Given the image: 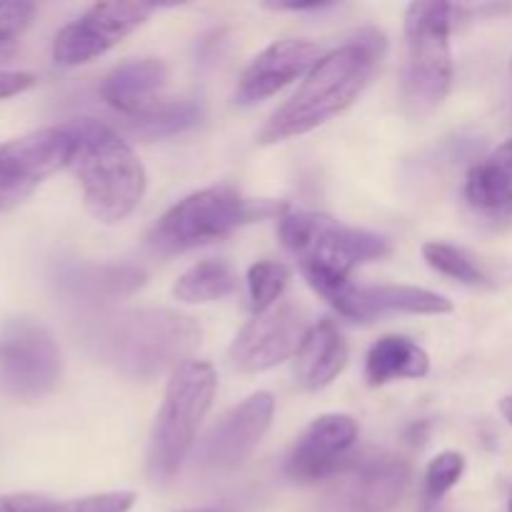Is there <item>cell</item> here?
<instances>
[{"label": "cell", "mask_w": 512, "mask_h": 512, "mask_svg": "<svg viewBox=\"0 0 512 512\" xmlns=\"http://www.w3.org/2000/svg\"><path fill=\"white\" fill-rule=\"evenodd\" d=\"M383 50V35L368 28L360 30L355 40H348L323 55L305 75L298 93L270 115L265 128L260 130L258 143L270 145L310 133L348 110L370 83V75L378 68Z\"/></svg>", "instance_id": "1"}, {"label": "cell", "mask_w": 512, "mask_h": 512, "mask_svg": "<svg viewBox=\"0 0 512 512\" xmlns=\"http://www.w3.org/2000/svg\"><path fill=\"white\" fill-rule=\"evenodd\" d=\"M93 343L103 363L125 378L155 380L193 363L200 328L193 318L168 308L125 310L98 325Z\"/></svg>", "instance_id": "2"}, {"label": "cell", "mask_w": 512, "mask_h": 512, "mask_svg": "<svg viewBox=\"0 0 512 512\" xmlns=\"http://www.w3.org/2000/svg\"><path fill=\"white\" fill-rule=\"evenodd\" d=\"M73 130L70 165L78 175L88 213L103 223H120L145 195V168L128 143L98 120L80 118Z\"/></svg>", "instance_id": "3"}, {"label": "cell", "mask_w": 512, "mask_h": 512, "mask_svg": "<svg viewBox=\"0 0 512 512\" xmlns=\"http://www.w3.org/2000/svg\"><path fill=\"white\" fill-rule=\"evenodd\" d=\"M280 240L298 260L310 288L325 300L348 288L358 265L390 253L388 240L368 230L350 228L323 213H288L280 218Z\"/></svg>", "instance_id": "4"}, {"label": "cell", "mask_w": 512, "mask_h": 512, "mask_svg": "<svg viewBox=\"0 0 512 512\" xmlns=\"http://www.w3.org/2000/svg\"><path fill=\"white\" fill-rule=\"evenodd\" d=\"M278 210L280 205L270 200L245 198L233 185H213L175 203L150 230L148 248L168 258L225 238L240 225L268 218Z\"/></svg>", "instance_id": "5"}, {"label": "cell", "mask_w": 512, "mask_h": 512, "mask_svg": "<svg viewBox=\"0 0 512 512\" xmlns=\"http://www.w3.org/2000/svg\"><path fill=\"white\" fill-rule=\"evenodd\" d=\"M453 5L413 3L405 13L403 108L420 120L435 113L453 85Z\"/></svg>", "instance_id": "6"}, {"label": "cell", "mask_w": 512, "mask_h": 512, "mask_svg": "<svg viewBox=\"0 0 512 512\" xmlns=\"http://www.w3.org/2000/svg\"><path fill=\"white\" fill-rule=\"evenodd\" d=\"M215 390L218 375L210 363L193 360L173 373L148 448V473L155 483L173 478L188 458L200 423L213 405Z\"/></svg>", "instance_id": "7"}, {"label": "cell", "mask_w": 512, "mask_h": 512, "mask_svg": "<svg viewBox=\"0 0 512 512\" xmlns=\"http://www.w3.org/2000/svg\"><path fill=\"white\" fill-rule=\"evenodd\" d=\"M63 360L53 335L33 320H10L0 333V390L23 400L53 393Z\"/></svg>", "instance_id": "8"}, {"label": "cell", "mask_w": 512, "mask_h": 512, "mask_svg": "<svg viewBox=\"0 0 512 512\" xmlns=\"http://www.w3.org/2000/svg\"><path fill=\"white\" fill-rule=\"evenodd\" d=\"M70 125L40 128L0 145V210L23 203L48 175L70 165Z\"/></svg>", "instance_id": "9"}, {"label": "cell", "mask_w": 512, "mask_h": 512, "mask_svg": "<svg viewBox=\"0 0 512 512\" xmlns=\"http://www.w3.org/2000/svg\"><path fill=\"white\" fill-rule=\"evenodd\" d=\"M310 328L313 323L305 305L298 300H280L240 330L230 345V363L240 373H263L275 368L298 353Z\"/></svg>", "instance_id": "10"}, {"label": "cell", "mask_w": 512, "mask_h": 512, "mask_svg": "<svg viewBox=\"0 0 512 512\" xmlns=\"http://www.w3.org/2000/svg\"><path fill=\"white\" fill-rule=\"evenodd\" d=\"M155 3H95L78 20L65 25L53 40V60L63 68H75L100 58L110 48L138 30Z\"/></svg>", "instance_id": "11"}, {"label": "cell", "mask_w": 512, "mask_h": 512, "mask_svg": "<svg viewBox=\"0 0 512 512\" xmlns=\"http://www.w3.org/2000/svg\"><path fill=\"white\" fill-rule=\"evenodd\" d=\"M273 413L275 400L270 393L250 395L238 408L228 410L205 435L200 445V465L213 473L240 468L268 433Z\"/></svg>", "instance_id": "12"}, {"label": "cell", "mask_w": 512, "mask_h": 512, "mask_svg": "<svg viewBox=\"0 0 512 512\" xmlns=\"http://www.w3.org/2000/svg\"><path fill=\"white\" fill-rule=\"evenodd\" d=\"M358 440V423L350 415H323L305 428L295 440L285 473L295 483H318L340 473Z\"/></svg>", "instance_id": "13"}, {"label": "cell", "mask_w": 512, "mask_h": 512, "mask_svg": "<svg viewBox=\"0 0 512 512\" xmlns=\"http://www.w3.org/2000/svg\"><path fill=\"white\" fill-rule=\"evenodd\" d=\"M410 483V465L398 455L373 453L348 465L340 490L343 512H393Z\"/></svg>", "instance_id": "14"}, {"label": "cell", "mask_w": 512, "mask_h": 512, "mask_svg": "<svg viewBox=\"0 0 512 512\" xmlns=\"http://www.w3.org/2000/svg\"><path fill=\"white\" fill-rule=\"evenodd\" d=\"M320 58H323L320 48L310 40H278L250 60L243 78H240L238 90H235V100H238V105L260 103V100L270 98L285 85L293 83L295 78L310 73Z\"/></svg>", "instance_id": "15"}, {"label": "cell", "mask_w": 512, "mask_h": 512, "mask_svg": "<svg viewBox=\"0 0 512 512\" xmlns=\"http://www.w3.org/2000/svg\"><path fill=\"white\" fill-rule=\"evenodd\" d=\"M343 318L370 323L385 315H443L453 303L443 295L413 285H348L330 300Z\"/></svg>", "instance_id": "16"}, {"label": "cell", "mask_w": 512, "mask_h": 512, "mask_svg": "<svg viewBox=\"0 0 512 512\" xmlns=\"http://www.w3.org/2000/svg\"><path fill=\"white\" fill-rule=\"evenodd\" d=\"M168 83V65L158 58L125 60L105 75L100 98L125 115V120L160 103V90Z\"/></svg>", "instance_id": "17"}, {"label": "cell", "mask_w": 512, "mask_h": 512, "mask_svg": "<svg viewBox=\"0 0 512 512\" xmlns=\"http://www.w3.org/2000/svg\"><path fill=\"white\" fill-rule=\"evenodd\" d=\"M348 365V343L333 320L313 323L295 353V380L305 390H323Z\"/></svg>", "instance_id": "18"}, {"label": "cell", "mask_w": 512, "mask_h": 512, "mask_svg": "<svg viewBox=\"0 0 512 512\" xmlns=\"http://www.w3.org/2000/svg\"><path fill=\"white\" fill-rule=\"evenodd\" d=\"M430 370V358L418 343L403 335H385L370 348L365 358V378L373 388L400 378H423Z\"/></svg>", "instance_id": "19"}, {"label": "cell", "mask_w": 512, "mask_h": 512, "mask_svg": "<svg viewBox=\"0 0 512 512\" xmlns=\"http://www.w3.org/2000/svg\"><path fill=\"white\" fill-rule=\"evenodd\" d=\"M465 198L470 208L488 223H512V183L490 160L470 168L468 180H465Z\"/></svg>", "instance_id": "20"}, {"label": "cell", "mask_w": 512, "mask_h": 512, "mask_svg": "<svg viewBox=\"0 0 512 512\" xmlns=\"http://www.w3.org/2000/svg\"><path fill=\"white\" fill-rule=\"evenodd\" d=\"M235 290V273L225 260H203L185 270L173 285V295L183 303H210Z\"/></svg>", "instance_id": "21"}, {"label": "cell", "mask_w": 512, "mask_h": 512, "mask_svg": "<svg viewBox=\"0 0 512 512\" xmlns=\"http://www.w3.org/2000/svg\"><path fill=\"white\" fill-rule=\"evenodd\" d=\"M200 120V110L195 108L188 100H160L153 108H148L145 113L135 115L128 120L130 130L143 138H160V135H173L180 130L190 128Z\"/></svg>", "instance_id": "22"}, {"label": "cell", "mask_w": 512, "mask_h": 512, "mask_svg": "<svg viewBox=\"0 0 512 512\" xmlns=\"http://www.w3.org/2000/svg\"><path fill=\"white\" fill-rule=\"evenodd\" d=\"M423 258L428 265L438 273L448 275V278L460 280L465 285H485L488 283V273L483 265L463 248H455L448 243H425Z\"/></svg>", "instance_id": "23"}, {"label": "cell", "mask_w": 512, "mask_h": 512, "mask_svg": "<svg viewBox=\"0 0 512 512\" xmlns=\"http://www.w3.org/2000/svg\"><path fill=\"white\" fill-rule=\"evenodd\" d=\"M288 280H290L288 265L278 263V260H258L255 265H250L248 270L250 310H253L255 315H260L265 313V310L273 308L275 303H280Z\"/></svg>", "instance_id": "24"}, {"label": "cell", "mask_w": 512, "mask_h": 512, "mask_svg": "<svg viewBox=\"0 0 512 512\" xmlns=\"http://www.w3.org/2000/svg\"><path fill=\"white\" fill-rule=\"evenodd\" d=\"M465 473V458L455 450H445V453L435 455L430 460L428 470H425V500L435 503L443 498L450 488L458 485V480Z\"/></svg>", "instance_id": "25"}, {"label": "cell", "mask_w": 512, "mask_h": 512, "mask_svg": "<svg viewBox=\"0 0 512 512\" xmlns=\"http://www.w3.org/2000/svg\"><path fill=\"white\" fill-rule=\"evenodd\" d=\"M35 13L38 8L33 3H0V55L18 43L20 35L33 23Z\"/></svg>", "instance_id": "26"}, {"label": "cell", "mask_w": 512, "mask_h": 512, "mask_svg": "<svg viewBox=\"0 0 512 512\" xmlns=\"http://www.w3.org/2000/svg\"><path fill=\"white\" fill-rule=\"evenodd\" d=\"M135 495L128 490H118V493H100L88 495V498L68 500V503H58L55 512H128L133 508Z\"/></svg>", "instance_id": "27"}, {"label": "cell", "mask_w": 512, "mask_h": 512, "mask_svg": "<svg viewBox=\"0 0 512 512\" xmlns=\"http://www.w3.org/2000/svg\"><path fill=\"white\" fill-rule=\"evenodd\" d=\"M58 503L45 495L35 493H10L0 495V512H55Z\"/></svg>", "instance_id": "28"}, {"label": "cell", "mask_w": 512, "mask_h": 512, "mask_svg": "<svg viewBox=\"0 0 512 512\" xmlns=\"http://www.w3.org/2000/svg\"><path fill=\"white\" fill-rule=\"evenodd\" d=\"M35 85V75L25 70H0V100L25 93Z\"/></svg>", "instance_id": "29"}, {"label": "cell", "mask_w": 512, "mask_h": 512, "mask_svg": "<svg viewBox=\"0 0 512 512\" xmlns=\"http://www.w3.org/2000/svg\"><path fill=\"white\" fill-rule=\"evenodd\" d=\"M490 163H493L500 173L508 175V180L512 183V140H508V143H503L498 150H495Z\"/></svg>", "instance_id": "30"}, {"label": "cell", "mask_w": 512, "mask_h": 512, "mask_svg": "<svg viewBox=\"0 0 512 512\" xmlns=\"http://www.w3.org/2000/svg\"><path fill=\"white\" fill-rule=\"evenodd\" d=\"M268 8H273V10H320V8H330V3H320V0H310V3H270Z\"/></svg>", "instance_id": "31"}, {"label": "cell", "mask_w": 512, "mask_h": 512, "mask_svg": "<svg viewBox=\"0 0 512 512\" xmlns=\"http://www.w3.org/2000/svg\"><path fill=\"white\" fill-rule=\"evenodd\" d=\"M500 413H503L505 420H508V423L512 425V395H510V398H505L503 403H500Z\"/></svg>", "instance_id": "32"}, {"label": "cell", "mask_w": 512, "mask_h": 512, "mask_svg": "<svg viewBox=\"0 0 512 512\" xmlns=\"http://www.w3.org/2000/svg\"><path fill=\"white\" fill-rule=\"evenodd\" d=\"M508 512H512V490H510V498H508Z\"/></svg>", "instance_id": "33"}, {"label": "cell", "mask_w": 512, "mask_h": 512, "mask_svg": "<svg viewBox=\"0 0 512 512\" xmlns=\"http://www.w3.org/2000/svg\"><path fill=\"white\" fill-rule=\"evenodd\" d=\"M183 512H213V510H183Z\"/></svg>", "instance_id": "34"}]
</instances>
